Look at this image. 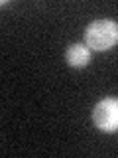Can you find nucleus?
Here are the masks:
<instances>
[{
  "label": "nucleus",
  "mask_w": 118,
  "mask_h": 158,
  "mask_svg": "<svg viewBox=\"0 0 118 158\" xmlns=\"http://www.w3.org/2000/svg\"><path fill=\"white\" fill-rule=\"evenodd\" d=\"M65 59L71 67H87L88 61H91V48L87 44H73V46L67 48Z\"/></svg>",
  "instance_id": "3"
},
{
  "label": "nucleus",
  "mask_w": 118,
  "mask_h": 158,
  "mask_svg": "<svg viewBox=\"0 0 118 158\" xmlns=\"http://www.w3.org/2000/svg\"><path fill=\"white\" fill-rule=\"evenodd\" d=\"M85 44L91 49L106 52L118 44V22L114 20H95L85 30Z\"/></svg>",
  "instance_id": "1"
},
{
  "label": "nucleus",
  "mask_w": 118,
  "mask_h": 158,
  "mask_svg": "<svg viewBox=\"0 0 118 158\" xmlns=\"http://www.w3.org/2000/svg\"><path fill=\"white\" fill-rule=\"evenodd\" d=\"M92 121L98 131L116 132L118 131V99H102L92 109Z\"/></svg>",
  "instance_id": "2"
}]
</instances>
